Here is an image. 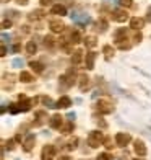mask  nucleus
<instances>
[{
  "mask_svg": "<svg viewBox=\"0 0 151 160\" xmlns=\"http://www.w3.org/2000/svg\"><path fill=\"white\" fill-rule=\"evenodd\" d=\"M81 41V36L78 31H71V36H70V42L71 44H78V42Z\"/></svg>",
  "mask_w": 151,
  "mask_h": 160,
  "instance_id": "nucleus-23",
  "label": "nucleus"
},
{
  "mask_svg": "<svg viewBox=\"0 0 151 160\" xmlns=\"http://www.w3.org/2000/svg\"><path fill=\"white\" fill-rule=\"evenodd\" d=\"M44 103H46V105H49V108H55V106H54V103H52V100L47 98V97L44 98Z\"/></svg>",
  "mask_w": 151,
  "mask_h": 160,
  "instance_id": "nucleus-33",
  "label": "nucleus"
},
{
  "mask_svg": "<svg viewBox=\"0 0 151 160\" xmlns=\"http://www.w3.org/2000/svg\"><path fill=\"white\" fill-rule=\"evenodd\" d=\"M55 154H57V150L54 145H44L41 150V158L42 160H52L55 157Z\"/></svg>",
  "mask_w": 151,
  "mask_h": 160,
  "instance_id": "nucleus-3",
  "label": "nucleus"
},
{
  "mask_svg": "<svg viewBox=\"0 0 151 160\" xmlns=\"http://www.w3.org/2000/svg\"><path fill=\"white\" fill-rule=\"evenodd\" d=\"M120 5H124V7H132V0H120Z\"/></svg>",
  "mask_w": 151,
  "mask_h": 160,
  "instance_id": "nucleus-31",
  "label": "nucleus"
},
{
  "mask_svg": "<svg viewBox=\"0 0 151 160\" xmlns=\"http://www.w3.org/2000/svg\"><path fill=\"white\" fill-rule=\"evenodd\" d=\"M145 26V20L143 18H138V17H133L130 20V28H133V30H141V28Z\"/></svg>",
  "mask_w": 151,
  "mask_h": 160,
  "instance_id": "nucleus-11",
  "label": "nucleus"
},
{
  "mask_svg": "<svg viewBox=\"0 0 151 160\" xmlns=\"http://www.w3.org/2000/svg\"><path fill=\"white\" fill-rule=\"evenodd\" d=\"M50 13H52V15L63 17V15H67V8H65L63 5H60V3H57V5H52V8H50Z\"/></svg>",
  "mask_w": 151,
  "mask_h": 160,
  "instance_id": "nucleus-10",
  "label": "nucleus"
},
{
  "mask_svg": "<svg viewBox=\"0 0 151 160\" xmlns=\"http://www.w3.org/2000/svg\"><path fill=\"white\" fill-rule=\"evenodd\" d=\"M133 149H135V154L138 155V157H145L146 155V145H145V142L143 141H140V139H136L135 141V144H133Z\"/></svg>",
  "mask_w": 151,
  "mask_h": 160,
  "instance_id": "nucleus-6",
  "label": "nucleus"
},
{
  "mask_svg": "<svg viewBox=\"0 0 151 160\" xmlns=\"http://www.w3.org/2000/svg\"><path fill=\"white\" fill-rule=\"evenodd\" d=\"M130 141H132V136L127 134V132H117L116 134V144L119 147H125Z\"/></svg>",
  "mask_w": 151,
  "mask_h": 160,
  "instance_id": "nucleus-5",
  "label": "nucleus"
},
{
  "mask_svg": "<svg viewBox=\"0 0 151 160\" xmlns=\"http://www.w3.org/2000/svg\"><path fill=\"white\" fill-rule=\"evenodd\" d=\"M76 144H78V139H76V137H73V139H71V141L68 142L67 149H68V150H73V149H76Z\"/></svg>",
  "mask_w": 151,
  "mask_h": 160,
  "instance_id": "nucleus-27",
  "label": "nucleus"
},
{
  "mask_svg": "<svg viewBox=\"0 0 151 160\" xmlns=\"http://www.w3.org/2000/svg\"><path fill=\"white\" fill-rule=\"evenodd\" d=\"M140 39H141V34L138 33V34H136V36H135V41H140Z\"/></svg>",
  "mask_w": 151,
  "mask_h": 160,
  "instance_id": "nucleus-39",
  "label": "nucleus"
},
{
  "mask_svg": "<svg viewBox=\"0 0 151 160\" xmlns=\"http://www.w3.org/2000/svg\"><path fill=\"white\" fill-rule=\"evenodd\" d=\"M21 64H23L21 59H15V61H13V65H21Z\"/></svg>",
  "mask_w": 151,
  "mask_h": 160,
  "instance_id": "nucleus-38",
  "label": "nucleus"
},
{
  "mask_svg": "<svg viewBox=\"0 0 151 160\" xmlns=\"http://www.w3.org/2000/svg\"><path fill=\"white\" fill-rule=\"evenodd\" d=\"M34 142H36V137H34V134H30L25 139V142H23V149L26 150V152H30L33 147H34Z\"/></svg>",
  "mask_w": 151,
  "mask_h": 160,
  "instance_id": "nucleus-12",
  "label": "nucleus"
},
{
  "mask_svg": "<svg viewBox=\"0 0 151 160\" xmlns=\"http://www.w3.org/2000/svg\"><path fill=\"white\" fill-rule=\"evenodd\" d=\"M13 144H15V142H13L11 139H10L8 142H7V145H8V149H10V150H11V149H15V145H13Z\"/></svg>",
  "mask_w": 151,
  "mask_h": 160,
  "instance_id": "nucleus-35",
  "label": "nucleus"
},
{
  "mask_svg": "<svg viewBox=\"0 0 151 160\" xmlns=\"http://www.w3.org/2000/svg\"><path fill=\"white\" fill-rule=\"evenodd\" d=\"M49 26H50V30H52V33H62L63 28H65V25H63L60 20H52L49 23Z\"/></svg>",
  "mask_w": 151,
  "mask_h": 160,
  "instance_id": "nucleus-9",
  "label": "nucleus"
},
{
  "mask_svg": "<svg viewBox=\"0 0 151 160\" xmlns=\"http://www.w3.org/2000/svg\"><path fill=\"white\" fill-rule=\"evenodd\" d=\"M44 46L49 48V49L54 48V46H55V39L52 38V36H46V38H44Z\"/></svg>",
  "mask_w": 151,
  "mask_h": 160,
  "instance_id": "nucleus-25",
  "label": "nucleus"
},
{
  "mask_svg": "<svg viewBox=\"0 0 151 160\" xmlns=\"http://www.w3.org/2000/svg\"><path fill=\"white\" fill-rule=\"evenodd\" d=\"M73 78H75V77H73V70H68L67 74L63 75L60 80H63V83H65V87H71V85H73V82H75Z\"/></svg>",
  "mask_w": 151,
  "mask_h": 160,
  "instance_id": "nucleus-13",
  "label": "nucleus"
},
{
  "mask_svg": "<svg viewBox=\"0 0 151 160\" xmlns=\"http://www.w3.org/2000/svg\"><path fill=\"white\" fill-rule=\"evenodd\" d=\"M30 67L36 72V74H41V72L44 70V65H42L41 62H34V61H33V62H30Z\"/></svg>",
  "mask_w": 151,
  "mask_h": 160,
  "instance_id": "nucleus-19",
  "label": "nucleus"
},
{
  "mask_svg": "<svg viewBox=\"0 0 151 160\" xmlns=\"http://www.w3.org/2000/svg\"><path fill=\"white\" fill-rule=\"evenodd\" d=\"M148 20L151 21V10H148Z\"/></svg>",
  "mask_w": 151,
  "mask_h": 160,
  "instance_id": "nucleus-41",
  "label": "nucleus"
},
{
  "mask_svg": "<svg viewBox=\"0 0 151 160\" xmlns=\"http://www.w3.org/2000/svg\"><path fill=\"white\" fill-rule=\"evenodd\" d=\"M55 0H41V5L42 7H47V5H52Z\"/></svg>",
  "mask_w": 151,
  "mask_h": 160,
  "instance_id": "nucleus-30",
  "label": "nucleus"
},
{
  "mask_svg": "<svg viewBox=\"0 0 151 160\" xmlns=\"http://www.w3.org/2000/svg\"><path fill=\"white\" fill-rule=\"evenodd\" d=\"M28 18H30V21L42 20V18H44V12H42V10H34V12H31L30 15H28Z\"/></svg>",
  "mask_w": 151,
  "mask_h": 160,
  "instance_id": "nucleus-15",
  "label": "nucleus"
},
{
  "mask_svg": "<svg viewBox=\"0 0 151 160\" xmlns=\"http://www.w3.org/2000/svg\"><path fill=\"white\" fill-rule=\"evenodd\" d=\"M36 119H38V121L34 122V126H41L42 122L47 119V114H46L44 111H38V113H36Z\"/></svg>",
  "mask_w": 151,
  "mask_h": 160,
  "instance_id": "nucleus-16",
  "label": "nucleus"
},
{
  "mask_svg": "<svg viewBox=\"0 0 151 160\" xmlns=\"http://www.w3.org/2000/svg\"><path fill=\"white\" fill-rule=\"evenodd\" d=\"M49 124H50V128H54V129H60L62 124H63V118L60 114H54L52 118L49 119Z\"/></svg>",
  "mask_w": 151,
  "mask_h": 160,
  "instance_id": "nucleus-7",
  "label": "nucleus"
},
{
  "mask_svg": "<svg viewBox=\"0 0 151 160\" xmlns=\"http://www.w3.org/2000/svg\"><path fill=\"white\" fill-rule=\"evenodd\" d=\"M104 141H106V139H104V136H103V132H101V131H91V134L88 136V145H89V147H93V149H96V147H99V145H103Z\"/></svg>",
  "mask_w": 151,
  "mask_h": 160,
  "instance_id": "nucleus-1",
  "label": "nucleus"
},
{
  "mask_svg": "<svg viewBox=\"0 0 151 160\" xmlns=\"http://www.w3.org/2000/svg\"><path fill=\"white\" fill-rule=\"evenodd\" d=\"M94 61H96V52H88L86 54V57H85V64H86V69L88 70H93L94 69Z\"/></svg>",
  "mask_w": 151,
  "mask_h": 160,
  "instance_id": "nucleus-8",
  "label": "nucleus"
},
{
  "mask_svg": "<svg viewBox=\"0 0 151 160\" xmlns=\"http://www.w3.org/2000/svg\"><path fill=\"white\" fill-rule=\"evenodd\" d=\"M20 80L21 82H25V83H30V82H33V75L30 74V72H21L20 74Z\"/></svg>",
  "mask_w": 151,
  "mask_h": 160,
  "instance_id": "nucleus-20",
  "label": "nucleus"
},
{
  "mask_svg": "<svg viewBox=\"0 0 151 160\" xmlns=\"http://www.w3.org/2000/svg\"><path fill=\"white\" fill-rule=\"evenodd\" d=\"M13 51H15V52H20V51H21V46H20V44H15V46H13Z\"/></svg>",
  "mask_w": 151,
  "mask_h": 160,
  "instance_id": "nucleus-36",
  "label": "nucleus"
},
{
  "mask_svg": "<svg viewBox=\"0 0 151 160\" xmlns=\"http://www.w3.org/2000/svg\"><path fill=\"white\" fill-rule=\"evenodd\" d=\"M104 144H106V147H107V149H111V147H112V141H111V139H106Z\"/></svg>",
  "mask_w": 151,
  "mask_h": 160,
  "instance_id": "nucleus-34",
  "label": "nucleus"
},
{
  "mask_svg": "<svg viewBox=\"0 0 151 160\" xmlns=\"http://www.w3.org/2000/svg\"><path fill=\"white\" fill-rule=\"evenodd\" d=\"M85 44L86 48H94L98 42H96V36H86L85 38Z\"/></svg>",
  "mask_w": 151,
  "mask_h": 160,
  "instance_id": "nucleus-22",
  "label": "nucleus"
},
{
  "mask_svg": "<svg viewBox=\"0 0 151 160\" xmlns=\"http://www.w3.org/2000/svg\"><path fill=\"white\" fill-rule=\"evenodd\" d=\"M103 52H104V57L107 61L111 59V57L114 56V49H112V46H109V44H106L104 48H103Z\"/></svg>",
  "mask_w": 151,
  "mask_h": 160,
  "instance_id": "nucleus-21",
  "label": "nucleus"
},
{
  "mask_svg": "<svg viewBox=\"0 0 151 160\" xmlns=\"http://www.w3.org/2000/svg\"><path fill=\"white\" fill-rule=\"evenodd\" d=\"M11 26V21L8 20V21H7V20H3V23H2V28H3V30H7V28H10Z\"/></svg>",
  "mask_w": 151,
  "mask_h": 160,
  "instance_id": "nucleus-32",
  "label": "nucleus"
},
{
  "mask_svg": "<svg viewBox=\"0 0 151 160\" xmlns=\"http://www.w3.org/2000/svg\"><path fill=\"white\" fill-rule=\"evenodd\" d=\"M68 106H71L70 97H60V100L55 103V108H68Z\"/></svg>",
  "mask_w": 151,
  "mask_h": 160,
  "instance_id": "nucleus-14",
  "label": "nucleus"
},
{
  "mask_svg": "<svg viewBox=\"0 0 151 160\" xmlns=\"http://www.w3.org/2000/svg\"><path fill=\"white\" fill-rule=\"evenodd\" d=\"M26 51H28V54H36V51H38V46H36V42L34 41H30L26 44Z\"/></svg>",
  "mask_w": 151,
  "mask_h": 160,
  "instance_id": "nucleus-24",
  "label": "nucleus"
},
{
  "mask_svg": "<svg viewBox=\"0 0 151 160\" xmlns=\"http://www.w3.org/2000/svg\"><path fill=\"white\" fill-rule=\"evenodd\" d=\"M98 26H101V31H106L107 30V23H106L104 20H99L98 21Z\"/></svg>",
  "mask_w": 151,
  "mask_h": 160,
  "instance_id": "nucleus-29",
  "label": "nucleus"
},
{
  "mask_svg": "<svg viewBox=\"0 0 151 160\" xmlns=\"http://www.w3.org/2000/svg\"><path fill=\"white\" fill-rule=\"evenodd\" d=\"M60 129H62V132H63V134H68V132H71V129H73V122L68 121L67 124H65V126H62Z\"/></svg>",
  "mask_w": 151,
  "mask_h": 160,
  "instance_id": "nucleus-26",
  "label": "nucleus"
},
{
  "mask_svg": "<svg viewBox=\"0 0 151 160\" xmlns=\"http://www.w3.org/2000/svg\"><path fill=\"white\" fill-rule=\"evenodd\" d=\"M81 59H83V51L81 49H76L75 52H73V56H71V62H73V64H80Z\"/></svg>",
  "mask_w": 151,
  "mask_h": 160,
  "instance_id": "nucleus-17",
  "label": "nucleus"
},
{
  "mask_svg": "<svg viewBox=\"0 0 151 160\" xmlns=\"http://www.w3.org/2000/svg\"><path fill=\"white\" fill-rule=\"evenodd\" d=\"M88 87H89V78L86 77V75H80V90L85 92Z\"/></svg>",
  "mask_w": 151,
  "mask_h": 160,
  "instance_id": "nucleus-18",
  "label": "nucleus"
},
{
  "mask_svg": "<svg viewBox=\"0 0 151 160\" xmlns=\"http://www.w3.org/2000/svg\"><path fill=\"white\" fill-rule=\"evenodd\" d=\"M96 160H112V157H111V154L104 152V154H99V155L96 157Z\"/></svg>",
  "mask_w": 151,
  "mask_h": 160,
  "instance_id": "nucleus-28",
  "label": "nucleus"
},
{
  "mask_svg": "<svg viewBox=\"0 0 151 160\" xmlns=\"http://www.w3.org/2000/svg\"><path fill=\"white\" fill-rule=\"evenodd\" d=\"M18 5H28V0H16Z\"/></svg>",
  "mask_w": 151,
  "mask_h": 160,
  "instance_id": "nucleus-37",
  "label": "nucleus"
},
{
  "mask_svg": "<svg viewBox=\"0 0 151 160\" xmlns=\"http://www.w3.org/2000/svg\"><path fill=\"white\" fill-rule=\"evenodd\" d=\"M112 20L119 21V23H124V21L128 20V13L124 8H116V10H112Z\"/></svg>",
  "mask_w": 151,
  "mask_h": 160,
  "instance_id": "nucleus-4",
  "label": "nucleus"
},
{
  "mask_svg": "<svg viewBox=\"0 0 151 160\" xmlns=\"http://www.w3.org/2000/svg\"><path fill=\"white\" fill-rule=\"evenodd\" d=\"M96 110L101 113V114H111L114 111V106L109 100H99L96 103Z\"/></svg>",
  "mask_w": 151,
  "mask_h": 160,
  "instance_id": "nucleus-2",
  "label": "nucleus"
},
{
  "mask_svg": "<svg viewBox=\"0 0 151 160\" xmlns=\"http://www.w3.org/2000/svg\"><path fill=\"white\" fill-rule=\"evenodd\" d=\"M60 160H70L68 157H60Z\"/></svg>",
  "mask_w": 151,
  "mask_h": 160,
  "instance_id": "nucleus-42",
  "label": "nucleus"
},
{
  "mask_svg": "<svg viewBox=\"0 0 151 160\" xmlns=\"http://www.w3.org/2000/svg\"><path fill=\"white\" fill-rule=\"evenodd\" d=\"M7 54V48L5 46H2V56H5Z\"/></svg>",
  "mask_w": 151,
  "mask_h": 160,
  "instance_id": "nucleus-40",
  "label": "nucleus"
},
{
  "mask_svg": "<svg viewBox=\"0 0 151 160\" xmlns=\"http://www.w3.org/2000/svg\"><path fill=\"white\" fill-rule=\"evenodd\" d=\"M135 160H143V158H135Z\"/></svg>",
  "mask_w": 151,
  "mask_h": 160,
  "instance_id": "nucleus-43",
  "label": "nucleus"
}]
</instances>
